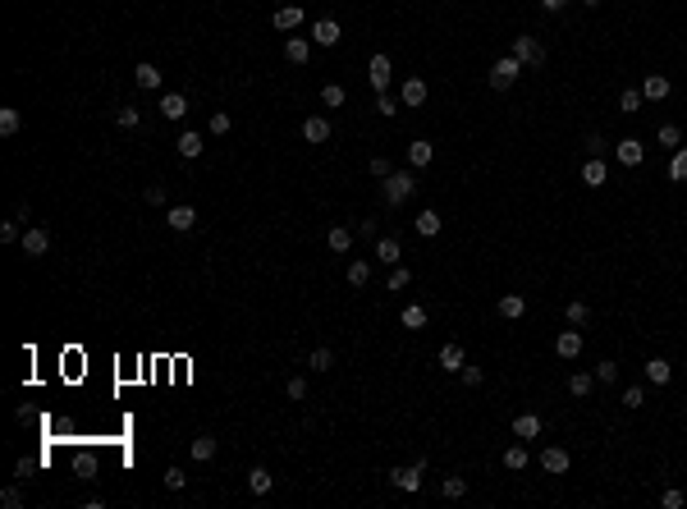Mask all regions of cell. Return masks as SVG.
I'll use <instances>...</instances> for the list:
<instances>
[{
    "label": "cell",
    "mask_w": 687,
    "mask_h": 509,
    "mask_svg": "<svg viewBox=\"0 0 687 509\" xmlns=\"http://www.w3.org/2000/svg\"><path fill=\"white\" fill-rule=\"evenodd\" d=\"M385 202H390V207H399V202H408L417 193V175H408V170H394L390 179H385Z\"/></svg>",
    "instance_id": "1"
},
{
    "label": "cell",
    "mask_w": 687,
    "mask_h": 509,
    "mask_svg": "<svg viewBox=\"0 0 687 509\" xmlns=\"http://www.w3.org/2000/svg\"><path fill=\"white\" fill-rule=\"evenodd\" d=\"M518 74H523V60L509 51V56H500V60L491 65V88H495V92L513 88V83H518Z\"/></svg>",
    "instance_id": "2"
},
{
    "label": "cell",
    "mask_w": 687,
    "mask_h": 509,
    "mask_svg": "<svg viewBox=\"0 0 687 509\" xmlns=\"http://www.w3.org/2000/svg\"><path fill=\"white\" fill-rule=\"evenodd\" d=\"M614 161H619V166H642L646 161V143L642 138H619V143H614Z\"/></svg>",
    "instance_id": "3"
},
{
    "label": "cell",
    "mask_w": 687,
    "mask_h": 509,
    "mask_svg": "<svg viewBox=\"0 0 687 509\" xmlns=\"http://www.w3.org/2000/svg\"><path fill=\"white\" fill-rule=\"evenodd\" d=\"M367 78H371V88H376V92H390V83H394V60H390V56H371Z\"/></svg>",
    "instance_id": "4"
},
{
    "label": "cell",
    "mask_w": 687,
    "mask_h": 509,
    "mask_svg": "<svg viewBox=\"0 0 687 509\" xmlns=\"http://www.w3.org/2000/svg\"><path fill=\"white\" fill-rule=\"evenodd\" d=\"M513 56L523 60V65H546V46L536 42V37H513Z\"/></svg>",
    "instance_id": "5"
},
{
    "label": "cell",
    "mask_w": 687,
    "mask_h": 509,
    "mask_svg": "<svg viewBox=\"0 0 687 509\" xmlns=\"http://www.w3.org/2000/svg\"><path fill=\"white\" fill-rule=\"evenodd\" d=\"M271 23H275V33H284V37H289V33L298 28V23H303V5H280V10L271 14Z\"/></svg>",
    "instance_id": "6"
},
{
    "label": "cell",
    "mask_w": 687,
    "mask_h": 509,
    "mask_svg": "<svg viewBox=\"0 0 687 509\" xmlns=\"http://www.w3.org/2000/svg\"><path fill=\"white\" fill-rule=\"evenodd\" d=\"M19 244H23V257H42L46 248H51V234H46V230H37V225H28Z\"/></svg>",
    "instance_id": "7"
},
{
    "label": "cell",
    "mask_w": 687,
    "mask_h": 509,
    "mask_svg": "<svg viewBox=\"0 0 687 509\" xmlns=\"http://www.w3.org/2000/svg\"><path fill=\"white\" fill-rule=\"evenodd\" d=\"M303 138H307L312 147L330 143V120H326V115H307V120H303Z\"/></svg>",
    "instance_id": "8"
},
{
    "label": "cell",
    "mask_w": 687,
    "mask_h": 509,
    "mask_svg": "<svg viewBox=\"0 0 687 509\" xmlns=\"http://www.w3.org/2000/svg\"><path fill=\"white\" fill-rule=\"evenodd\" d=\"M165 221H170V230L175 234H188L197 225V211L188 207V202H179V207H170V216H165Z\"/></svg>",
    "instance_id": "9"
},
{
    "label": "cell",
    "mask_w": 687,
    "mask_h": 509,
    "mask_svg": "<svg viewBox=\"0 0 687 509\" xmlns=\"http://www.w3.org/2000/svg\"><path fill=\"white\" fill-rule=\"evenodd\" d=\"M582 344H587V340H582V331H578V326H573V331H559L555 354H559V358H578V354H582Z\"/></svg>",
    "instance_id": "10"
},
{
    "label": "cell",
    "mask_w": 687,
    "mask_h": 509,
    "mask_svg": "<svg viewBox=\"0 0 687 509\" xmlns=\"http://www.w3.org/2000/svg\"><path fill=\"white\" fill-rule=\"evenodd\" d=\"M541 468H546V473H568V450L564 445H546V450H541Z\"/></svg>",
    "instance_id": "11"
},
{
    "label": "cell",
    "mask_w": 687,
    "mask_h": 509,
    "mask_svg": "<svg viewBox=\"0 0 687 509\" xmlns=\"http://www.w3.org/2000/svg\"><path fill=\"white\" fill-rule=\"evenodd\" d=\"M339 37H344V33H339L335 19H317V23H312V42H317V46H339Z\"/></svg>",
    "instance_id": "12"
},
{
    "label": "cell",
    "mask_w": 687,
    "mask_h": 509,
    "mask_svg": "<svg viewBox=\"0 0 687 509\" xmlns=\"http://www.w3.org/2000/svg\"><path fill=\"white\" fill-rule=\"evenodd\" d=\"M175 147H179V156H184V161H197V156L207 152V138L188 129V133H179V143H175Z\"/></svg>",
    "instance_id": "13"
},
{
    "label": "cell",
    "mask_w": 687,
    "mask_h": 509,
    "mask_svg": "<svg viewBox=\"0 0 687 509\" xmlns=\"http://www.w3.org/2000/svg\"><path fill=\"white\" fill-rule=\"evenodd\" d=\"M436 363H440V372H463V363H468V354H463V344H445Z\"/></svg>",
    "instance_id": "14"
},
{
    "label": "cell",
    "mask_w": 687,
    "mask_h": 509,
    "mask_svg": "<svg viewBox=\"0 0 687 509\" xmlns=\"http://www.w3.org/2000/svg\"><path fill=\"white\" fill-rule=\"evenodd\" d=\"M513 436H518V441H536V436H541V418H536V413H518V418H513Z\"/></svg>",
    "instance_id": "15"
},
{
    "label": "cell",
    "mask_w": 687,
    "mask_h": 509,
    "mask_svg": "<svg viewBox=\"0 0 687 509\" xmlns=\"http://www.w3.org/2000/svg\"><path fill=\"white\" fill-rule=\"evenodd\" d=\"M161 115H165V120H184V115H188V97H184V92H165V97H161Z\"/></svg>",
    "instance_id": "16"
},
{
    "label": "cell",
    "mask_w": 687,
    "mask_h": 509,
    "mask_svg": "<svg viewBox=\"0 0 687 509\" xmlns=\"http://www.w3.org/2000/svg\"><path fill=\"white\" fill-rule=\"evenodd\" d=\"M422 468L426 464H413V468H394V487H399V491H417V487H422Z\"/></svg>",
    "instance_id": "17"
},
{
    "label": "cell",
    "mask_w": 687,
    "mask_h": 509,
    "mask_svg": "<svg viewBox=\"0 0 687 509\" xmlns=\"http://www.w3.org/2000/svg\"><path fill=\"white\" fill-rule=\"evenodd\" d=\"M642 97L646 101H665L669 97V78L665 74H646L642 78Z\"/></svg>",
    "instance_id": "18"
},
{
    "label": "cell",
    "mask_w": 687,
    "mask_h": 509,
    "mask_svg": "<svg viewBox=\"0 0 687 509\" xmlns=\"http://www.w3.org/2000/svg\"><path fill=\"white\" fill-rule=\"evenodd\" d=\"M284 56H289V65H307L312 42H307V37H284Z\"/></svg>",
    "instance_id": "19"
},
{
    "label": "cell",
    "mask_w": 687,
    "mask_h": 509,
    "mask_svg": "<svg viewBox=\"0 0 687 509\" xmlns=\"http://www.w3.org/2000/svg\"><path fill=\"white\" fill-rule=\"evenodd\" d=\"M605 179H610V170H605V161H600V156H591L587 166H582V184H587V189H600Z\"/></svg>",
    "instance_id": "20"
},
{
    "label": "cell",
    "mask_w": 687,
    "mask_h": 509,
    "mask_svg": "<svg viewBox=\"0 0 687 509\" xmlns=\"http://www.w3.org/2000/svg\"><path fill=\"white\" fill-rule=\"evenodd\" d=\"M417 234H422V239H436V234H440V225H445V221H440V211H431V207H426V211H417Z\"/></svg>",
    "instance_id": "21"
},
{
    "label": "cell",
    "mask_w": 687,
    "mask_h": 509,
    "mask_svg": "<svg viewBox=\"0 0 687 509\" xmlns=\"http://www.w3.org/2000/svg\"><path fill=\"white\" fill-rule=\"evenodd\" d=\"M376 257H381L385 266H399V257H404V244H399V239H390V234H385V239H376Z\"/></svg>",
    "instance_id": "22"
},
{
    "label": "cell",
    "mask_w": 687,
    "mask_h": 509,
    "mask_svg": "<svg viewBox=\"0 0 687 509\" xmlns=\"http://www.w3.org/2000/svg\"><path fill=\"white\" fill-rule=\"evenodd\" d=\"M591 390H596V372H573L568 377V395L573 399H587Z\"/></svg>",
    "instance_id": "23"
},
{
    "label": "cell",
    "mask_w": 687,
    "mask_h": 509,
    "mask_svg": "<svg viewBox=\"0 0 687 509\" xmlns=\"http://www.w3.org/2000/svg\"><path fill=\"white\" fill-rule=\"evenodd\" d=\"M431 156H436V147L426 143V138H417V143H408V161H413V170L431 166Z\"/></svg>",
    "instance_id": "24"
},
{
    "label": "cell",
    "mask_w": 687,
    "mask_h": 509,
    "mask_svg": "<svg viewBox=\"0 0 687 509\" xmlns=\"http://www.w3.org/2000/svg\"><path fill=\"white\" fill-rule=\"evenodd\" d=\"M523 312H527V299H523V294H504V299H500V317H504V321H518Z\"/></svg>",
    "instance_id": "25"
},
{
    "label": "cell",
    "mask_w": 687,
    "mask_h": 509,
    "mask_svg": "<svg viewBox=\"0 0 687 509\" xmlns=\"http://www.w3.org/2000/svg\"><path fill=\"white\" fill-rule=\"evenodd\" d=\"M399 101H404V106H422V101H426V83H422V78H408L404 92H399Z\"/></svg>",
    "instance_id": "26"
},
{
    "label": "cell",
    "mask_w": 687,
    "mask_h": 509,
    "mask_svg": "<svg viewBox=\"0 0 687 509\" xmlns=\"http://www.w3.org/2000/svg\"><path fill=\"white\" fill-rule=\"evenodd\" d=\"M669 377H674V367H669L665 358H651V363H646V381H651V386H665Z\"/></svg>",
    "instance_id": "27"
},
{
    "label": "cell",
    "mask_w": 687,
    "mask_h": 509,
    "mask_svg": "<svg viewBox=\"0 0 687 509\" xmlns=\"http://www.w3.org/2000/svg\"><path fill=\"white\" fill-rule=\"evenodd\" d=\"M133 78H138V88H161V69H156V65H147V60H142V65L133 69Z\"/></svg>",
    "instance_id": "28"
},
{
    "label": "cell",
    "mask_w": 687,
    "mask_h": 509,
    "mask_svg": "<svg viewBox=\"0 0 687 509\" xmlns=\"http://www.w3.org/2000/svg\"><path fill=\"white\" fill-rule=\"evenodd\" d=\"M413 285V271H408V266H390V280H385V289H390V294H399V289H408Z\"/></svg>",
    "instance_id": "29"
},
{
    "label": "cell",
    "mask_w": 687,
    "mask_h": 509,
    "mask_svg": "<svg viewBox=\"0 0 687 509\" xmlns=\"http://www.w3.org/2000/svg\"><path fill=\"white\" fill-rule=\"evenodd\" d=\"M188 454H193L197 464H211V454H216V441H211V436H197V441L188 445Z\"/></svg>",
    "instance_id": "30"
},
{
    "label": "cell",
    "mask_w": 687,
    "mask_h": 509,
    "mask_svg": "<svg viewBox=\"0 0 687 509\" xmlns=\"http://www.w3.org/2000/svg\"><path fill=\"white\" fill-rule=\"evenodd\" d=\"M74 473L83 477V482H92V477H97V454H92V450H83V454L74 459Z\"/></svg>",
    "instance_id": "31"
},
{
    "label": "cell",
    "mask_w": 687,
    "mask_h": 509,
    "mask_svg": "<svg viewBox=\"0 0 687 509\" xmlns=\"http://www.w3.org/2000/svg\"><path fill=\"white\" fill-rule=\"evenodd\" d=\"M271 482H275V477L266 473V468H252V473H248V491H252V496H266V491H271Z\"/></svg>",
    "instance_id": "32"
},
{
    "label": "cell",
    "mask_w": 687,
    "mask_h": 509,
    "mask_svg": "<svg viewBox=\"0 0 687 509\" xmlns=\"http://www.w3.org/2000/svg\"><path fill=\"white\" fill-rule=\"evenodd\" d=\"M504 468H509V473H518V468H527V445H523V441L504 450Z\"/></svg>",
    "instance_id": "33"
},
{
    "label": "cell",
    "mask_w": 687,
    "mask_h": 509,
    "mask_svg": "<svg viewBox=\"0 0 687 509\" xmlns=\"http://www.w3.org/2000/svg\"><path fill=\"white\" fill-rule=\"evenodd\" d=\"M564 317H568V326H587V321H591V308H587L582 299H573V303L564 308Z\"/></svg>",
    "instance_id": "34"
},
{
    "label": "cell",
    "mask_w": 687,
    "mask_h": 509,
    "mask_svg": "<svg viewBox=\"0 0 687 509\" xmlns=\"http://www.w3.org/2000/svg\"><path fill=\"white\" fill-rule=\"evenodd\" d=\"M399 321H404L408 331H422V326H426V308H422V303H408V308H404V317H399Z\"/></svg>",
    "instance_id": "35"
},
{
    "label": "cell",
    "mask_w": 687,
    "mask_h": 509,
    "mask_svg": "<svg viewBox=\"0 0 687 509\" xmlns=\"http://www.w3.org/2000/svg\"><path fill=\"white\" fill-rule=\"evenodd\" d=\"M669 179H674V184H687V147L674 152V161H669Z\"/></svg>",
    "instance_id": "36"
},
{
    "label": "cell",
    "mask_w": 687,
    "mask_h": 509,
    "mask_svg": "<svg viewBox=\"0 0 687 509\" xmlns=\"http://www.w3.org/2000/svg\"><path fill=\"white\" fill-rule=\"evenodd\" d=\"M330 248H335V253H349L353 248V230L349 225H335V230H330Z\"/></svg>",
    "instance_id": "37"
},
{
    "label": "cell",
    "mask_w": 687,
    "mask_h": 509,
    "mask_svg": "<svg viewBox=\"0 0 687 509\" xmlns=\"http://www.w3.org/2000/svg\"><path fill=\"white\" fill-rule=\"evenodd\" d=\"M367 280H371V262H362V257H358V262H349V285L362 289Z\"/></svg>",
    "instance_id": "38"
},
{
    "label": "cell",
    "mask_w": 687,
    "mask_h": 509,
    "mask_svg": "<svg viewBox=\"0 0 687 509\" xmlns=\"http://www.w3.org/2000/svg\"><path fill=\"white\" fill-rule=\"evenodd\" d=\"M655 138H660V147H683V129H678V124H660V133H655Z\"/></svg>",
    "instance_id": "39"
},
{
    "label": "cell",
    "mask_w": 687,
    "mask_h": 509,
    "mask_svg": "<svg viewBox=\"0 0 687 509\" xmlns=\"http://www.w3.org/2000/svg\"><path fill=\"white\" fill-rule=\"evenodd\" d=\"M642 88H628V92H623V97H619V111L623 115H637V111H642Z\"/></svg>",
    "instance_id": "40"
},
{
    "label": "cell",
    "mask_w": 687,
    "mask_h": 509,
    "mask_svg": "<svg viewBox=\"0 0 687 509\" xmlns=\"http://www.w3.org/2000/svg\"><path fill=\"white\" fill-rule=\"evenodd\" d=\"M307 367H312V372H330V367H335V354H330V349H312V354H307Z\"/></svg>",
    "instance_id": "41"
},
{
    "label": "cell",
    "mask_w": 687,
    "mask_h": 509,
    "mask_svg": "<svg viewBox=\"0 0 687 509\" xmlns=\"http://www.w3.org/2000/svg\"><path fill=\"white\" fill-rule=\"evenodd\" d=\"M440 491H445L449 500H463V496H468V477H445V482H440Z\"/></svg>",
    "instance_id": "42"
},
{
    "label": "cell",
    "mask_w": 687,
    "mask_h": 509,
    "mask_svg": "<svg viewBox=\"0 0 687 509\" xmlns=\"http://www.w3.org/2000/svg\"><path fill=\"white\" fill-rule=\"evenodd\" d=\"M614 381H619V363H614V358H605V363L596 367V386H614Z\"/></svg>",
    "instance_id": "43"
},
{
    "label": "cell",
    "mask_w": 687,
    "mask_h": 509,
    "mask_svg": "<svg viewBox=\"0 0 687 509\" xmlns=\"http://www.w3.org/2000/svg\"><path fill=\"white\" fill-rule=\"evenodd\" d=\"M19 124H23V115L14 111V106H5V111H0V133H5V138H10V133H19Z\"/></svg>",
    "instance_id": "44"
},
{
    "label": "cell",
    "mask_w": 687,
    "mask_h": 509,
    "mask_svg": "<svg viewBox=\"0 0 687 509\" xmlns=\"http://www.w3.org/2000/svg\"><path fill=\"white\" fill-rule=\"evenodd\" d=\"M115 124H120V129H138V124H142V111H138V106H120Z\"/></svg>",
    "instance_id": "45"
},
{
    "label": "cell",
    "mask_w": 687,
    "mask_h": 509,
    "mask_svg": "<svg viewBox=\"0 0 687 509\" xmlns=\"http://www.w3.org/2000/svg\"><path fill=\"white\" fill-rule=\"evenodd\" d=\"M321 101H326L330 111H335V106H344V88H339V83H326V88H321Z\"/></svg>",
    "instance_id": "46"
},
{
    "label": "cell",
    "mask_w": 687,
    "mask_h": 509,
    "mask_svg": "<svg viewBox=\"0 0 687 509\" xmlns=\"http://www.w3.org/2000/svg\"><path fill=\"white\" fill-rule=\"evenodd\" d=\"M642 404H646V390L642 386H628V390H623V409H642Z\"/></svg>",
    "instance_id": "47"
},
{
    "label": "cell",
    "mask_w": 687,
    "mask_h": 509,
    "mask_svg": "<svg viewBox=\"0 0 687 509\" xmlns=\"http://www.w3.org/2000/svg\"><path fill=\"white\" fill-rule=\"evenodd\" d=\"M229 129H234V120H229L225 111H216V115H211V133H216V138H225Z\"/></svg>",
    "instance_id": "48"
},
{
    "label": "cell",
    "mask_w": 687,
    "mask_h": 509,
    "mask_svg": "<svg viewBox=\"0 0 687 509\" xmlns=\"http://www.w3.org/2000/svg\"><path fill=\"white\" fill-rule=\"evenodd\" d=\"M284 395H289V399H307V381L303 377H289V381H284Z\"/></svg>",
    "instance_id": "49"
},
{
    "label": "cell",
    "mask_w": 687,
    "mask_h": 509,
    "mask_svg": "<svg viewBox=\"0 0 687 509\" xmlns=\"http://www.w3.org/2000/svg\"><path fill=\"white\" fill-rule=\"evenodd\" d=\"M660 505H665V509H683V505H687V496H683L678 487H669L665 496H660Z\"/></svg>",
    "instance_id": "50"
},
{
    "label": "cell",
    "mask_w": 687,
    "mask_h": 509,
    "mask_svg": "<svg viewBox=\"0 0 687 509\" xmlns=\"http://www.w3.org/2000/svg\"><path fill=\"white\" fill-rule=\"evenodd\" d=\"M367 170H371L376 179H390V175H394V166L385 161V156H371V166H367Z\"/></svg>",
    "instance_id": "51"
},
{
    "label": "cell",
    "mask_w": 687,
    "mask_h": 509,
    "mask_svg": "<svg viewBox=\"0 0 687 509\" xmlns=\"http://www.w3.org/2000/svg\"><path fill=\"white\" fill-rule=\"evenodd\" d=\"M0 505H5V509H19L23 505V491L19 487H5V491H0Z\"/></svg>",
    "instance_id": "52"
},
{
    "label": "cell",
    "mask_w": 687,
    "mask_h": 509,
    "mask_svg": "<svg viewBox=\"0 0 687 509\" xmlns=\"http://www.w3.org/2000/svg\"><path fill=\"white\" fill-rule=\"evenodd\" d=\"M587 152H591V156H605V152H610V143H605L600 133H587Z\"/></svg>",
    "instance_id": "53"
},
{
    "label": "cell",
    "mask_w": 687,
    "mask_h": 509,
    "mask_svg": "<svg viewBox=\"0 0 687 509\" xmlns=\"http://www.w3.org/2000/svg\"><path fill=\"white\" fill-rule=\"evenodd\" d=\"M14 239H23V234H19V221H5V225H0V244H14Z\"/></svg>",
    "instance_id": "54"
},
{
    "label": "cell",
    "mask_w": 687,
    "mask_h": 509,
    "mask_svg": "<svg viewBox=\"0 0 687 509\" xmlns=\"http://www.w3.org/2000/svg\"><path fill=\"white\" fill-rule=\"evenodd\" d=\"M458 377L468 381V386H481V381H486V372H481V367H468V363H463V372H458Z\"/></svg>",
    "instance_id": "55"
},
{
    "label": "cell",
    "mask_w": 687,
    "mask_h": 509,
    "mask_svg": "<svg viewBox=\"0 0 687 509\" xmlns=\"http://www.w3.org/2000/svg\"><path fill=\"white\" fill-rule=\"evenodd\" d=\"M376 111H381V115H394V111H399V101H394L390 92H381V97H376Z\"/></svg>",
    "instance_id": "56"
},
{
    "label": "cell",
    "mask_w": 687,
    "mask_h": 509,
    "mask_svg": "<svg viewBox=\"0 0 687 509\" xmlns=\"http://www.w3.org/2000/svg\"><path fill=\"white\" fill-rule=\"evenodd\" d=\"M184 482H188V477L179 473V468H165V487H170V491H179V487H184Z\"/></svg>",
    "instance_id": "57"
},
{
    "label": "cell",
    "mask_w": 687,
    "mask_h": 509,
    "mask_svg": "<svg viewBox=\"0 0 687 509\" xmlns=\"http://www.w3.org/2000/svg\"><path fill=\"white\" fill-rule=\"evenodd\" d=\"M147 202H165V189H161V184H147Z\"/></svg>",
    "instance_id": "58"
},
{
    "label": "cell",
    "mask_w": 687,
    "mask_h": 509,
    "mask_svg": "<svg viewBox=\"0 0 687 509\" xmlns=\"http://www.w3.org/2000/svg\"><path fill=\"white\" fill-rule=\"evenodd\" d=\"M358 234L362 239H376V221H358Z\"/></svg>",
    "instance_id": "59"
},
{
    "label": "cell",
    "mask_w": 687,
    "mask_h": 509,
    "mask_svg": "<svg viewBox=\"0 0 687 509\" xmlns=\"http://www.w3.org/2000/svg\"><path fill=\"white\" fill-rule=\"evenodd\" d=\"M541 5H546L550 14H559V10H564V5H568V0H541Z\"/></svg>",
    "instance_id": "60"
},
{
    "label": "cell",
    "mask_w": 687,
    "mask_h": 509,
    "mask_svg": "<svg viewBox=\"0 0 687 509\" xmlns=\"http://www.w3.org/2000/svg\"><path fill=\"white\" fill-rule=\"evenodd\" d=\"M578 5H587V10H596V5H600V0H578Z\"/></svg>",
    "instance_id": "61"
}]
</instances>
